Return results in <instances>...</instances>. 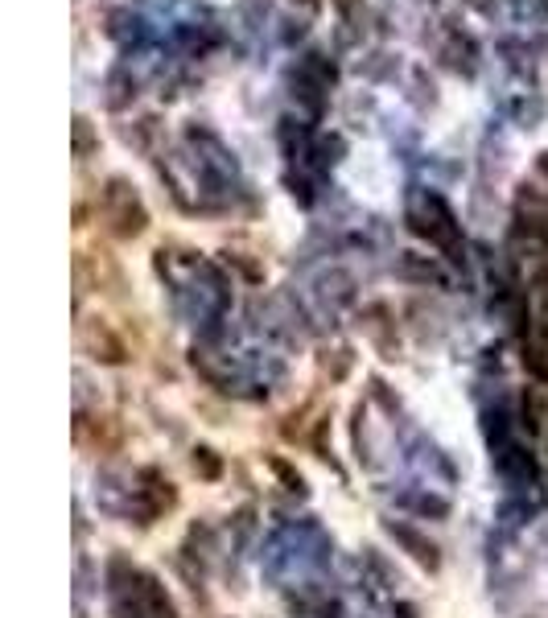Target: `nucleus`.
<instances>
[{
  "instance_id": "1",
  "label": "nucleus",
  "mask_w": 548,
  "mask_h": 618,
  "mask_svg": "<svg viewBox=\"0 0 548 618\" xmlns=\"http://www.w3.org/2000/svg\"><path fill=\"white\" fill-rule=\"evenodd\" d=\"M408 223H413L417 235H425L433 248H441L450 260H462V223L454 219L450 202L433 190H413L408 194Z\"/></svg>"
},
{
  "instance_id": "2",
  "label": "nucleus",
  "mask_w": 548,
  "mask_h": 618,
  "mask_svg": "<svg viewBox=\"0 0 548 618\" xmlns=\"http://www.w3.org/2000/svg\"><path fill=\"white\" fill-rule=\"evenodd\" d=\"M99 219L108 223V231L116 239H136L149 227V211H145L141 194H136V186L124 182V178H112L104 186V194H99Z\"/></svg>"
},
{
  "instance_id": "3",
  "label": "nucleus",
  "mask_w": 548,
  "mask_h": 618,
  "mask_svg": "<svg viewBox=\"0 0 548 618\" xmlns=\"http://www.w3.org/2000/svg\"><path fill=\"white\" fill-rule=\"evenodd\" d=\"M437 54H441V66H450L454 75H474L478 71V50H474V42L466 38V33H450Z\"/></svg>"
},
{
  "instance_id": "4",
  "label": "nucleus",
  "mask_w": 548,
  "mask_h": 618,
  "mask_svg": "<svg viewBox=\"0 0 548 618\" xmlns=\"http://www.w3.org/2000/svg\"><path fill=\"white\" fill-rule=\"evenodd\" d=\"M359 330L392 359V338L388 334H396V322H392V309L388 305H367L363 314H359Z\"/></svg>"
},
{
  "instance_id": "5",
  "label": "nucleus",
  "mask_w": 548,
  "mask_h": 618,
  "mask_svg": "<svg viewBox=\"0 0 548 618\" xmlns=\"http://www.w3.org/2000/svg\"><path fill=\"white\" fill-rule=\"evenodd\" d=\"M79 338H83V351H91V359H104V363H120L124 359V342L108 326L91 322V326H83Z\"/></svg>"
},
{
  "instance_id": "6",
  "label": "nucleus",
  "mask_w": 548,
  "mask_h": 618,
  "mask_svg": "<svg viewBox=\"0 0 548 618\" xmlns=\"http://www.w3.org/2000/svg\"><path fill=\"white\" fill-rule=\"evenodd\" d=\"M314 285H318V297H322L330 309H334V305H351V301H355V277H351L347 268H326Z\"/></svg>"
},
{
  "instance_id": "7",
  "label": "nucleus",
  "mask_w": 548,
  "mask_h": 618,
  "mask_svg": "<svg viewBox=\"0 0 548 618\" xmlns=\"http://www.w3.org/2000/svg\"><path fill=\"white\" fill-rule=\"evenodd\" d=\"M355 71L367 79V83H392L400 75V54H392L388 46H375L371 54H363V62Z\"/></svg>"
},
{
  "instance_id": "8",
  "label": "nucleus",
  "mask_w": 548,
  "mask_h": 618,
  "mask_svg": "<svg viewBox=\"0 0 548 618\" xmlns=\"http://www.w3.org/2000/svg\"><path fill=\"white\" fill-rule=\"evenodd\" d=\"M388 532H392V540H400L404 548H408V557L413 561H421L425 569H437V544L429 540V536H421L417 528H408V524H388Z\"/></svg>"
},
{
  "instance_id": "9",
  "label": "nucleus",
  "mask_w": 548,
  "mask_h": 618,
  "mask_svg": "<svg viewBox=\"0 0 548 618\" xmlns=\"http://www.w3.org/2000/svg\"><path fill=\"white\" fill-rule=\"evenodd\" d=\"M132 99H136V79H132L128 66H116V71L104 79V103L112 112H124Z\"/></svg>"
},
{
  "instance_id": "10",
  "label": "nucleus",
  "mask_w": 548,
  "mask_h": 618,
  "mask_svg": "<svg viewBox=\"0 0 548 618\" xmlns=\"http://www.w3.org/2000/svg\"><path fill=\"white\" fill-rule=\"evenodd\" d=\"M277 141H281V149H285V157H301L305 149H314L310 145V124L305 120H293V116H281L277 120Z\"/></svg>"
},
{
  "instance_id": "11",
  "label": "nucleus",
  "mask_w": 548,
  "mask_h": 618,
  "mask_svg": "<svg viewBox=\"0 0 548 618\" xmlns=\"http://www.w3.org/2000/svg\"><path fill=\"white\" fill-rule=\"evenodd\" d=\"M400 277H404V281H417V285H437V281H441V268H437L433 260L417 256V252H404V256H400Z\"/></svg>"
},
{
  "instance_id": "12",
  "label": "nucleus",
  "mask_w": 548,
  "mask_h": 618,
  "mask_svg": "<svg viewBox=\"0 0 548 618\" xmlns=\"http://www.w3.org/2000/svg\"><path fill=\"white\" fill-rule=\"evenodd\" d=\"M408 99H413L417 108H433L437 103V83L429 79L425 66H413V91H408Z\"/></svg>"
},
{
  "instance_id": "13",
  "label": "nucleus",
  "mask_w": 548,
  "mask_h": 618,
  "mask_svg": "<svg viewBox=\"0 0 548 618\" xmlns=\"http://www.w3.org/2000/svg\"><path fill=\"white\" fill-rule=\"evenodd\" d=\"M544 112H548V103H544L540 95L520 99V124H524V128H536V124L544 120Z\"/></svg>"
},
{
  "instance_id": "14",
  "label": "nucleus",
  "mask_w": 548,
  "mask_h": 618,
  "mask_svg": "<svg viewBox=\"0 0 548 618\" xmlns=\"http://www.w3.org/2000/svg\"><path fill=\"white\" fill-rule=\"evenodd\" d=\"M194 470L202 474V478H219V458H215V450H207V445H202V450H194Z\"/></svg>"
},
{
  "instance_id": "15",
  "label": "nucleus",
  "mask_w": 548,
  "mask_h": 618,
  "mask_svg": "<svg viewBox=\"0 0 548 618\" xmlns=\"http://www.w3.org/2000/svg\"><path fill=\"white\" fill-rule=\"evenodd\" d=\"M524 367H532L536 380H548V351L544 347H524Z\"/></svg>"
},
{
  "instance_id": "16",
  "label": "nucleus",
  "mask_w": 548,
  "mask_h": 618,
  "mask_svg": "<svg viewBox=\"0 0 548 618\" xmlns=\"http://www.w3.org/2000/svg\"><path fill=\"white\" fill-rule=\"evenodd\" d=\"M91 145H95L91 120H87V116H79V120H75V153H79V157H87V153H91Z\"/></svg>"
},
{
  "instance_id": "17",
  "label": "nucleus",
  "mask_w": 548,
  "mask_h": 618,
  "mask_svg": "<svg viewBox=\"0 0 548 618\" xmlns=\"http://www.w3.org/2000/svg\"><path fill=\"white\" fill-rule=\"evenodd\" d=\"M536 169H540V178H544V182H548V149H544V153H540V157H536Z\"/></svg>"
}]
</instances>
